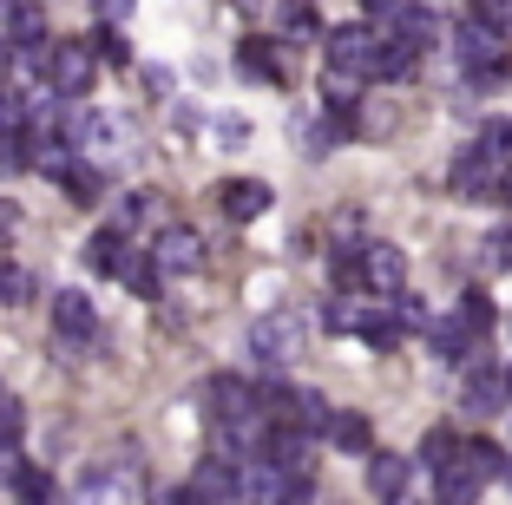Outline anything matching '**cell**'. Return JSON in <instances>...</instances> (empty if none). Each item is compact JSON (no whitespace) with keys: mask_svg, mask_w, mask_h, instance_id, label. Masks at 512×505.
<instances>
[{"mask_svg":"<svg viewBox=\"0 0 512 505\" xmlns=\"http://www.w3.org/2000/svg\"><path fill=\"white\" fill-rule=\"evenodd\" d=\"M119 283L132 289V296H158V289H165V263L145 256V250H132V256H125V269H119Z\"/></svg>","mask_w":512,"mask_h":505,"instance_id":"7402d4cb","label":"cell"},{"mask_svg":"<svg viewBox=\"0 0 512 505\" xmlns=\"http://www.w3.org/2000/svg\"><path fill=\"white\" fill-rule=\"evenodd\" d=\"M7 486H14V505H53V479H46L40 466H20Z\"/></svg>","mask_w":512,"mask_h":505,"instance_id":"f546056e","label":"cell"},{"mask_svg":"<svg viewBox=\"0 0 512 505\" xmlns=\"http://www.w3.org/2000/svg\"><path fill=\"white\" fill-rule=\"evenodd\" d=\"M66 505H125V486H119V466H106V473H86L73 486V499Z\"/></svg>","mask_w":512,"mask_h":505,"instance_id":"603a6c76","label":"cell"},{"mask_svg":"<svg viewBox=\"0 0 512 505\" xmlns=\"http://www.w3.org/2000/svg\"><path fill=\"white\" fill-rule=\"evenodd\" d=\"M250 355L263 361V368H289V361L302 355V315H289V309L263 315V322L250 328Z\"/></svg>","mask_w":512,"mask_h":505,"instance_id":"277c9868","label":"cell"},{"mask_svg":"<svg viewBox=\"0 0 512 505\" xmlns=\"http://www.w3.org/2000/svg\"><path fill=\"white\" fill-rule=\"evenodd\" d=\"M132 7H138V0H99V20H125Z\"/></svg>","mask_w":512,"mask_h":505,"instance_id":"ee69618b","label":"cell"},{"mask_svg":"<svg viewBox=\"0 0 512 505\" xmlns=\"http://www.w3.org/2000/svg\"><path fill=\"white\" fill-rule=\"evenodd\" d=\"M506 387H512V368H506Z\"/></svg>","mask_w":512,"mask_h":505,"instance_id":"c3c4849f","label":"cell"},{"mask_svg":"<svg viewBox=\"0 0 512 505\" xmlns=\"http://www.w3.org/2000/svg\"><path fill=\"white\" fill-rule=\"evenodd\" d=\"M289 479H309L316 473V433L309 427H270V446H263Z\"/></svg>","mask_w":512,"mask_h":505,"instance_id":"30bf717a","label":"cell"},{"mask_svg":"<svg viewBox=\"0 0 512 505\" xmlns=\"http://www.w3.org/2000/svg\"><path fill=\"white\" fill-rule=\"evenodd\" d=\"M191 486L204 492L211 505H230V499H243V466H237V460H224V453H211V460L191 473Z\"/></svg>","mask_w":512,"mask_h":505,"instance_id":"4fadbf2b","label":"cell"},{"mask_svg":"<svg viewBox=\"0 0 512 505\" xmlns=\"http://www.w3.org/2000/svg\"><path fill=\"white\" fill-rule=\"evenodd\" d=\"M460 407H467L473 420H493V414H506V407H512V387H506V374H473V381H467V401H460Z\"/></svg>","mask_w":512,"mask_h":505,"instance_id":"ac0fdd59","label":"cell"},{"mask_svg":"<svg viewBox=\"0 0 512 505\" xmlns=\"http://www.w3.org/2000/svg\"><path fill=\"white\" fill-rule=\"evenodd\" d=\"M388 309L401 315V328H434V315H427V302H421V296H407V289H401V296H388Z\"/></svg>","mask_w":512,"mask_h":505,"instance_id":"836d02e7","label":"cell"},{"mask_svg":"<svg viewBox=\"0 0 512 505\" xmlns=\"http://www.w3.org/2000/svg\"><path fill=\"white\" fill-rule=\"evenodd\" d=\"M151 256L165 263V276H191V269H204V237H197L191 223H165L158 243H151Z\"/></svg>","mask_w":512,"mask_h":505,"instance_id":"ba28073f","label":"cell"},{"mask_svg":"<svg viewBox=\"0 0 512 505\" xmlns=\"http://www.w3.org/2000/svg\"><path fill=\"white\" fill-rule=\"evenodd\" d=\"M453 453H460V433H453V427H427V440H421V466H427V473L453 466Z\"/></svg>","mask_w":512,"mask_h":505,"instance_id":"f1b7e54d","label":"cell"},{"mask_svg":"<svg viewBox=\"0 0 512 505\" xmlns=\"http://www.w3.org/2000/svg\"><path fill=\"white\" fill-rule=\"evenodd\" d=\"M414 60H421V46H407V40H394V33H388V40H381V60H375V79H388V86H394V79L414 73Z\"/></svg>","mask_w":512,"mask_h":505,"instance_id":"4316f807","label":"cell"},{"mask_svg":"<svg viewBox=\"0 0 512 505\" xmlns=\"http://www.w3.org/2000/svg\"><path fill=\"white\" fill-rule=\"evenodd\" d=\"M401 7H414V0H362V14H368V20H381V27H388Z\"/></svg>","mask_w":512,"mask_h":505,"instance_id":"ab89813d","label":"cell"},{"mask_svg":"<svg viewBox=\"0 0 512 505\" xmlns=\"http://www.w3.org/2000/svg\"><path fill=\"white\" fill-rule=\"evenodd\" d=\"M453 60L473 73L480 92H499L506 73H512V33H499V27H486V20L467 14V27H453Z\"/></svg>","mask_w":512,"mask_h":505,"instance_id":"6da1fadb","label":"cell"},{"mask_svg":"<svg viewBox=\"0 0 512 505\" xmlns=\"http://www.w3.org/2000/svg\"><path fill=\"white\" fill-rule=\"evenodd\" d=\"M381 40H388V27H375V20H342V27H329V33H322V53H329V66H342V73L375 79Z\"/></svg>","mask_w":512,"mask_h":505,"instance_id":"7a4b0ae2","label":"cell"},{"mask_svg":"<svg viewBox=\"0 0 512 505\" xmlns=\"http://www.w3.org/2000/svg\"><path fill=\"white\" fill-rule=\"evenodd\" d=\"M217 145H224V151H243V145H250V119L224 112V119H217Z\"/></svg>","mask_w":512,"mask_h":505,"instance_id":"d590c367","label":"cell"},{"mask_svg":"<svg viewBox=\"0 0 512 505\" xmlns=\"http://www.w3.org/2000/svg\"><path fill=\"white\" fill-rule=\"evenodd\" d=\"M506 486H512V460H506Z\"/></svg>","mask_w":512,"mask_h":505,"instance_id":"7dc6e473","label":"cell"},{"mask_svg":"<svg viewBox=\"0 0 512 505\" xmlns=\"http://www.w3.org/2000/svg\"><path fill=\"white\" fill-rule=\"evenodd\" d=\"M14 230H20V210L0 197V243H14Z\"/></svg>","mask_w":512,"mask_h":505,"instance_id":"7bdbcfd3","label":"cell"},{"mask_svg":"<svg viewBox=\"0 0 512 505\" xmlns=\"http://www.w3.org/2000/svg\"><path fill=\"white\" fill-rule=\"evenodd\" d=\"M0 394H7V387H0Z\"/></svg>","mask_w":512,"mask_h":505,"instance_id":"681fc988","label":"cell"},{"mask_svg":"<svg viewBox=\"0 0 512 505\" xmlns=\"http://www.w3.org/2000/svg\"><path fill=\"white\" fill-rule=\"evenodd\" d=\"M329 446H335V453H375V427H368V414H335L329 420Z\"/></svg>","mask_w":512,"mask_h":505,"instance_id":"44dd1931","label":"cell"},{"mask_svg":"<svg viewBox=\"0 0 512 505\" xmlns=\"http://www.w3.org/2000/svg\"><path fill=\"white\" fill-rule=\"evenodd\" d=\"M53 328H60L66 348H92V342H99V309H92V296L60 289V296H53Z\"/></svg>","mask_w":512,"mask_h":505,"instance_id":"5b68a950","label":"cell"},{"mask_svg":"<svg viewBox=\"0 0 512 505\" xmlns=\"http://www.w3.org/2000/svg\"><path fill=\"white\" fill-rule=\"evenodd\" d=\"M92 73H99V46L92 40H60L53 46V66H46V86L60 92V99H86Z\"/></svg>","mask_w":512,"mask_h":505,"instance_id":"3957f363","label":"cell"},{"mask_svg":"<svg viewBox=\"0 0 512 505\" xmlns=\"http://www.w3.org/2000/svg\"><path fill=\"white\" fill-rule=\"evenodd\" d=\"M60 191L73 197L79 210H92V204H99V171H86V164L73 158V164H66V171H60Z\"/></svg>","mask_w":512,"mask_h":505,"instance_id":"83f0119b","label":"cell"},{"mask_svg":"<svg viewBox=\"0 0 512 505\" xmlns=\"http://www.w3.org/2000/svg\"><path fill=\"white\" fill-rule=\"evenodd\" d=\"M158 505H211V499H204V492H197V486H171V492H165V499H158Z\"/></svg>","mask_w":512,"mask_h":505,"instance_id":"60d3db41","label":"cell"},{"mask_svg":"<svg viewBox=\"0 0 512 505\" xmlns=\"http://www.w3.org/2000/svg\"><path fill=\"white\" fill-rule=\"evenodd\" d=\"M322 105H329V112H355V105H362V73L329 66V73H322Z\"/></svg>","mask_w":512,"mask_h":505,"instance_id":"484cf974","label":"cell"},{"mask_svg":"<svg viewBox=\"0 0 512 505\" xmlns=\"http://www.w3.org/2000/svg\"><path fill=\"white\" fill-rule=\"evenodd\" d=\"M270 204H276V197H270L263 178H224V184H217V210H224L230 223H256Z\"/></svg>","mask_w":512,"mask_h":505,"instance_id":"8fae6325","label":"cell"},{"mask_svg":"<svg viewBox=\"0 0 512 505\" xmlns=\"http://www.w3.org/2000/svg\"><path fill=\"white\" fill-rule=\"evenodd\" d=\"M329 401H322V394H309V387H302V401H296V427H309V433H329Z\"/></svg>","mask_w":512,"mask_h":505,"instance_id":"1f68e13d","label":"cell"},{"mask_svg":"<svg viewBox=\"0 0 512 505\" xmlns=\"http://www.w3.org/2000/svg\"><path fill=\"white\" fill-rule=\"evenodd\" d=\"M0 33H7V46H40L46 40V14L33 7V0H0Z\"/></svg>","mask_w":512,"mask_h":505,"instance_id":"9a60e30c","label":"cell"},{"mask_svg":"<svg viewBox=\"0 0 512 505\" xmlns=\"http://www.w3.org/2000/svg\"><path fill=\"white\" fill-rule=\"evenodd\" d=\"M480 492H486V486H480V479H473L460 460L434 473V505H480Z\"/></svg>","mask_w":512,"mask_h":505,"instance_id":"d6986e66","label":"cell"},{"mask_svg":"<svg viewBox=\"0 0 512 505\" xmlns=\"http://www.w3.org/2000/svg\"><path fill=\"white\" fill-rule=\"evenodd\" d=\"M211 414L224 420V427H243V420H256L263 407H256V387L237 381V374H217L211 381Z\"/></svg>","mask_w":512,"mask_h":505,"instance_id":"7c38bea8","label":"cell"},{"mask_svg":"<svg viewBox=\"0 0 512 505\" xmlns=\"http://www.w3.org/2000/svg\"><path fill=\"white\" fill-rule=\"evenodd\" d=\"M499 204H512V164L499 171Z\"/></svg>","mask_w":512,"mask_h":505,"instance_id":"f6af8a7d","label":"cell"},{"mask_svg":"<svg viewBox=\"0 0 512 505\" xmlns=\"http://www.w3.org/2000/svg\"><path fill=\"white\" fill-rule=\"evenodd\" d=\"M486 263H493V269H512V223L486 237Z\"/></svg>","mask_w":512,"mask_h":505,"instance_id":"f35d334b","label":"cell"},{"mask_svg":"<svg viewBox=\"0 0 512 505\" xmlns=\"http://www.w3.org/2000/svg\"><path fill=\"white\" fill-rule=\"evenodd\" d=\"M20 473V440H0V479Z\"/></svg>","mask_w":512,"mask_h":505,"instance_id":"b9f144b4","label":"cell"},{"mask_svg":"<svg viewBox=\"0 0 512 505\" xmlns=\"http://www.w3.org/2000/svg\"><path fill=\"white\" fill-rule=\"evenodd\" d=\"M27 296H33V276H27V269H7V263H0V302H14V309H20Z\"/></svg>","mask_w":512,"mask_h":505,"instance_id":"e575fe53","label":"cell"},{"mask_svg":"<svg viewBox=\"0 0 512 505\" xmlns=\"http://www.w3.org/2000/svg\"><path fill=\"white\" fill-rule=\"evenodd\" d=\"M276 27H283V40H322V33H329V27H322V14H316V7H309V0H283V14H276Z\"/></svg>","mask_w":512,"mask_h":505,"instance_id":"cb8c5ba5","label":"cell"},{"mask_svg":"<svg viewBox=\"0 0 512 505\" xmlns=\"http://www.w3.org/2000/svg\"><path fill=\"white\" fill-rule=\"evenodd\" d=\"M388 33H394V40H407V46H421V53H427V46H434V33H440V20L427 14V7H401V14L388 20Z\"/></svg>","mask_w":512,"mask_h":505,"instance_id":"d4e9b609","label":"cell"},{"mask_svg":"<svg viewBox=\"0 0 512 505\" xmlns=\"http://www.w3.org/2000/svg\"><path fill=\"white\" fill-rule=\"evenodd\" d=\"M453 460L467 466V473L480 479V486H493V479H506V446H499V440H486V433H473V440H460V453H453Z\"/></svg>","mask_w":512,"mask_h":505,"instance_id":"5bb4252c","label":"cell"},{"mask_svg":"<svg viewBox=\"0 0 512 505\" xmlns=\"http://www.w3.org/2000/svg\"><path fill=\"white\" fill-rule=\"evenodd\" d=\"M388 505H421V499H407V492H401V499H388Z\"/></svg>","mask_w":512,"mask_h":505,"instance_id":"bcb514c9","label":"cell"},{"mask_svg":"<svg viewBox=\"0 0 512 505\" xmlns=\"http://www.w3.org/2000/svg\"><path fill=\"white\" fill-rule=\"evenodd\" d=\"M27 119H33L27 92H20V86H0V132H14V125H27Z\"/></svg>","mask_w":512,"mask_h":505,"instance_id":"d6a6232c","label":"cell"},{"mask_svg":"<svg viewBox=\"0 0 512 505\" xmlns=\"http://www.w3.org/2000/svg\"><path fill=\"white\" fill-rule=\"evenodd\" d=\"M237 66L250 86H289V60H283V46L263 40V33H250V40L237 46Z\"/></svg>","mask_w":512,"mask_h":505,"instance_id":"9c48e42d","label":"cell"},{"mask_svg":"<svg viewBox=\"0 0 512 505\" xmlns=\"http://www.w3.org/2000/svg\"><path fill=\"white\" fill-rule=\"evenodd\" d=\"M20 433H27V407L14 394H0V440H20Z\"/></svg>","mask_w":512,"mask_h":505,"instance_id":"8d00e7d4","label":"cell"},{"mask_svg":"<svg viewBox=\"0 0 512 505\" xmlns=\"http://www.w3.org/2000/svg\"><path fill=\"white\" fill-rule=\"evenodd\" d=\"M473 20H486V27L512 33V0H473Z\"/></svg>","mask_w":512,"mask_h":505,"instance_id":"74e56055","label":"cell"},{"mask_svg":"<svg viewBox=\"0 0 512 505\" xmlns=\"http://www.w3.org/2000/svg\"><path fill=\"white\" fill-rule=\"evenodd\" d=\"M92 46H99V60H106V66H125V60H132V40H125V33L112 27V20H106L99 33H92Z\"/></svg>","mask_w":512,"mask_h":505,"instance_id":"4dcf8cb0","label":"cell"},{"mask_svg":"<svg viewBox=\"0 0 512 505\" xmlns=\"http://www.w3.org/2000/svg\"><path fill=\"white\" fill-rule=\"evenodd\" d=\"M362 289L368 296H401L407 289V256L394 243H362Z\"/></svg>","mask_w":512,"mask_h":505,"instance_id":"8992f818","label":"cell"},{"mask_svg":"<svg viewBox=\"0 0 512 505\" xmlns=\"http://www.w3.org/2000/svg\"><path fill=\"white\" fill-rule=\"evenodd\" d=\"M453 322L486 342V335H493V322H499V309H493V296H486V289H460V302H453Z\"/></svg>","mask_w":512,"mask_h":505,"instance_id":"ffe728a7","label":"cell"},{"mask_svg":"<svg viewBox=\"0 0 512 505\" xmlns=\"http://www.w3.org/2000/svg\"><path fill=\"white\" fill-rule=\"evenodd\" d=\"M499 171H506V164L486 158L480 145L460 151V158H453V197H467V204H480V197H499Z\"/></svg>","mask_w":512,"mask_h":505,"instance_id":"52a82bcc","label":"cell"},{"mask_svg":"<svg viewBox=\"0 0 512 505\" xmlns=\"http://www.w3.org/2000/svg\"><path fill=\"white\" fill-rule=\"evenodd\" d=\"M125 256H132V230H125V223H106V230L86 243V263L99 269V276H119Z\"/></svg>","mask_w":512,"mask_h":505,"instance_id":"e0dca14e","label":"cell"},{"mask_svg":"<svg viewBox=\"0 0 512 505\" xmlns=\"http://www.w3.org/2000/svg\"><path fill=\"white\" fill-rule=\"evenodd\" d=\"M407 473H414V460H407V453H368V492H375L381 505L407 492Z\"/></svg>","mask_w":512,"mask_h":505,"instance_id":"2e32d148","label":"cell"}]
</instances>
